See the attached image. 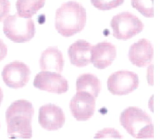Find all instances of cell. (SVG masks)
Returning a JSON list of instances; mask_svg holds the SVG:
<instances>
[{"mask_svg": "<svg viewBox=\"0 0 160 140\" xmlns=\"http://www.w3.org/2000/svg\"><path fill=\"white\" fill-rule=\"evenodd\" d=\"M34 114V110L31 102L25 100L13 102L6 111L8 137L11 139H31Z\"/></svg>", "mask_w": 160, "mask_h": 140, "instance_id": "obj_1", "label": "cell"}, {"mask_svg": "<svg viewBox=\"0 0 160 140\" xmlns=\"http://www.w3.org/2000/svg\"><path fill=\"white\" fill-rule=\"evenodd\" d=\"M86 18L84 6L78 2L69 1L56 10L55 26L61 35L70 37L84 29Z\"/></svg>", "mask_w": 160, "mask_h": 140, "instance_id": "obj_2", "label": "cell"}, {"mask_svg": "<svg viewBox=\"0 0 160 140\" xmlns=\"http://www.w3.org/2000/svg\"><path fill=\"white\" fill-rule=\"evenodd\" d=\"M120 125L132 137L138 139L154 138V125L151 117L135 106H130L121 113Z\"/></svg>", "mask_w": 160, "mask_h": 140, "instance_id": "obj_3", "label": "cell"}, {"mask_svg": "<svg viewBox=\"0 0 160 140\" xmlns=\"http://www.w3.org/2000/svg\"><path fill=\"white\" fill-rule=\"evenodd\" d=\"M3 32L11 41L23 43L30 41L35 34V26L31 18L21 17L17 13L9 15L3 21Z\"/></svg>", "mask_w": 160, "mask_h": 140, "instance_id": "obj_4", "label": "cell"}, {"mask_svg": "<svg viewBox=\"0 0 160 140\" xmlns=\"http://www.w3.org/2000/svg\"><path fill=\"white\" fill-rule=\"evenodd\" d=\"M111 27L116 39L128 40L143 30L144 23L134 14L130 12H123L112 17Z\"/></svg>", "mask_w": 160, "mask_h": 140, "instance_id": "obj_5", "label": "cell"}, {"mask_svg": "<svg viewBox=\"0 0 160 140\" xmlns=\"http://www.w3.org/2000/svg\"><path fill=\"white\" fill-rule=\"evenodd\" d=\"M139 85L137 74L129 70H119L112 74L107 81L108 90L116 96H124L134 92Z\"/></svg>", "mask_w": 160, "mask_h": 140, "instance_id": "obj_6", "label": "cell"}, {"mask_svg": "<svg viewBox=\"0 0 160 140\" xmlns=\"http://www.w3.org/2000/svg\"><path fill=\"white\" fill-rule=\"evenodd\" d=\"M31 70L24 63L13 61L3 68L2 77L5 84L12 89H20L28 84L30 80Z\"/></svg>", "mask_w": 160, "mask_h": 140, "instance_id": "obj_7", "label": "cell"}, {"mask_svg": "<svg viewBox=\"0 0 160 140\" xmlns=\"http://www.w3.org/2000/svg\"><path fill=\"white\" fill-rule=\"evenodd\" d=\"M34 86L42 91L56 94L65 93L68 91L67 80L59 73L42 71L38 74L34 80Z\"/></svg>", "mask_w": 160, "mask_h": 140, "instance_id": "obj_8", "label": "cell"}, {"mask_svg": "<svg viewBox=\"0 0 160 140\" xmlns=\"http://www.w3.org/2000/svg\"><path fill=\"white\" fill-rule=\"evenodd\" d=\"M72 115L78 122L89 120L95 111V98L85 92H77L70 103Z\"/></svg>", "mask_w": 160, "mask_h": 140, "instance_id": "obj_9", "label": "cell"}, {"mask_svg": "<svg viewBox=\"0 0 160 140\" xmlns=\"http://www.w3.org/2000/svg\"><path fill=\"white\" fill-rule=\"evenodd\" d=\"M66 122L63 111L52 103L43 105L39 108L38 122L40 126L47 131H56L62 128Z\"/></svg>", "mask_w": 160, "mask_h": 140, "instance_id": "obj_10", "label": "cell"}, {"mask_svg": "<svg viewBox=\"0 0 160 140\" xmlns=\"http://www.w3.org/2000/svg\"><path fill=\"white\" fill-rule=\"evenodd\" d=\"M117 57V48L109 42H102L92 45L91 63L94 67L102 70L110 66Z\"/></svg>", "mask_w": 160, "mask_h": 140, "instance_id": "obj_11", "label": "cell"}, {"mask_svg": "<svg viewBox=\"0 0 160 140\" xmlns=\"http://www.w3.org/2000/svg\"><path fill=\"white\" fill-rule=\"evenodd\" d=\"M154 49L151 42L143 39L131 46L128 57L131 64L138 67H144L150 64L153 59Z\"/></svg>", "mask_w": 160, "mask_h": 140, "instance_id": "obj_12", "label": "cell"}, {"mask_svg": "<svg viewBox=\"0 0 160 140\" xmlns=\"http://www.w3.org/2000/svg\"><path fill=\"white\" fill-rule=\"evenodd\" d=\"M92 45L85 40H78L68 49L70 63L78 67H83L91 63Z\"/></svg>", "mask_w": 160, "mask_h": 140, "instance_id": "obj_13", "label": "cell"}, {"mask_svg": "<svg viewBox=\"0 0 160 140\" xmlns=\"http://www.w3.org/2000/svg\"><path fill=\"white\" fill-rule=\"evenodd\" d=\"M40 68L43 71H56L61 73L63 70L64 59L62 53L57 47L46 49L40 57Z\"/></svg>", "mask_w": 160, "mask_h": 140, "instance_id": "obj_14", "label": "cell"}, {"mask_svg": "<svg viewBox=\"0 0 160 140\" xmlns=\"http://www.w3.org/2000/svg\"><path fill=\"white\" fill-rule=\"evenodd\" d=\"M76 88L77 92H88L94 98H97L101 91L102 85L95 75L83 74L77 79Z\"/></svg>", "mask_w": 160, "mask_h": 140, "instance_id": "obj_15", "label": "cell"}, {"mask_svg": "<svg viewBox=\"0 0 160 140\" xmlns=\"http://www.w3.org/2000/svg\"><path fill=\"white\" fill-rule=\"evenodd\" d=\"M45 3V0H17V14L24 18H31Z\"/></svg>", "mask_w": 160, "mask_h": 140, "instance_id": "obj_16", "label": "cell"}, {"mask_svg": "<svg viewBox=\"0 0 160 140\" xmlns=\"http://www.w3.org/2000/svg\"><path fill=\"white\" fill-rule=\"evenodd\" d=\"M131 5L145 17H154V0H131Z\"/></svg>", "mask_w": 160, "mask_h": 140, "instance_id": "obj_17", "label": "cell"}, {"mask_svg": "<svg viewBox=\"0 0 160 140\" xmlns=\"http://www.w3.org/2000/svg\"><path fill=\"white\" fill-rule=\"evenodd\" d=\"M124 0H91L94 6L100 10H109L122 5Z\"/></svg>", "mask_w": 160, "mask_h": 140, "instance_id": "obj_18", "label": "cell"}, {"mask_svg": "<svg viewBox=\"0 0 160 140\" xmlns=\"http://www.w3.org/2000/svg\"><path fill=\"white\" fill-rule=\"evenodd\" d=\"M104 138H112V139H122L123 136L120 133L118 130L112 128H105L103 129L99 130L95 133L94 139H101Z\"/></svg>", "mask_w": 160, "mask_h": 140, "instance_id": "obj_19", "label": "cell"}, {"mask_svg": "<svg viewBox=\"0 0 160 140\" xmlns=\"http://www.w3.org/2000/svg\"><path fill=\"white\" fill-rule=\"evenodd\" d=\"M10 10V3L9 0H0V21L4 20Z\"/></svg>", "mask_w": 160, "mask_h": 140, "instance_id": "obj_20", "label": "cell"}, {"mask_svg": "<svg viewBox=\"0 0 160 140\" xmlns=\"http://www.w3.org/2000/svg\"><path fill=\"white\" fill-rule=\"evenodd\" d=\"M7 55V46L2 39H0V61L4 60Z\"/></svg>", "mask_w": 160, "mask_h": 140, "instance_id": "obj_21", "label": "cell"}, {"mask_svg": "<svg viewBox=\"0 0 160 140\" xmlns=\"http://www.w3.org/2000/svg\"><path fill=\"white\" fill-rule=\"evenodd\" d=\"M152 69L153 66L151 65L149 67H148V72H147V77H148V83H149L150 86H152L153 85V78H152Z\"/></svg>", "mask_w": 160, "mask_h": 140, "instance_id": "obj_22", "label": "cell"}, {"mask_svg": "<svg viewBox=\"0 0 160 140\" xmlns=\"http://www.w3.org/2000/svg\"><path fill=\"white\" fill-rule=\"evenodd\" d=\"M2 100H3V92H2V89L0 88V105H1L2 102Z\"/></svg>", "mask_w": 160, "mask_h": 140, "instance_id": "obj_23", "label": "cell"}]
</instances>
